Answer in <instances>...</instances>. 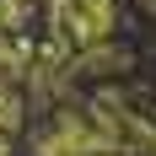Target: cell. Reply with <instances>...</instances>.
Segmentation results:
<instances>
[{"mask_svg": "<svg viewBox=\"0 0 156 156\" xmlns=\"http://www.w3.org/2000/svg\"><path fill=\"white\" fill-rule=\"evenodd\" d=\"M0 145H5V135H0Z\"/></svg>", "mask_w": 156, "mask_h": 156, "instance_id": "cell-3", "label": "cell"}, {"mask_svg": "<svg viewBox=\"0 0 156 156\" xmlns=\"http://www.w3.org/2000/svg\"><path fill=\"white\" fill-rule=\"evenodd\" d=\"M151 156H156V145H151Z\"/></svg>", "mask_w": 156, "mask_h": 156, "instance_id": "cell-4", "label": "cell"}, {"mask_svg": "<svg viewBox=\"0 0 156 156\" xmlns=\"http://www.w3.org/2000/svg\"><path fill=\"white\" fill-rule=\"evenodd\" d=\"M48 16L70 32V43H76V48L108 43L113 27H119V5H113V0H54Z\"/></svg>", "mask_w": 156, "mask_h": 156, "instance_id": "cell-1", "label": "cell"}, {"mask_svg": "<svg viewBox=\"0 0 156 156\" xmlns=\"http://www.w3.org/2000/svg\"><path fill=\"white\" fill-rule=\"evenodd\" d=\"M76 70L81 76H119V70H129V54L119 43H97V48H81Z\"/></svg>", "mask_w": 156, "mask_h": 156, "instance_id": "cell-2", "label": "cell"}]
</instances>
